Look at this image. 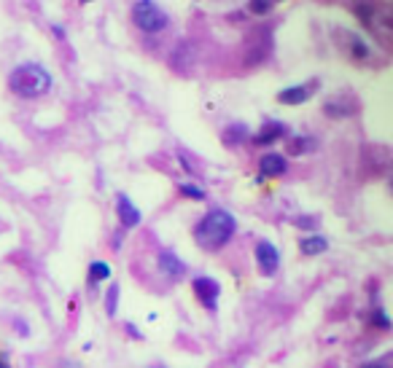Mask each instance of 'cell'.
<instances>
[{
    "instance_id": "6da1fadb",
    "label": "cell",
    "mask_w": 393,
    "mask_h": 368,
    "mask_svg": "<svg viewBox=\"0 0 393 368\" xmlns=\"http://www.w3.org/2000/svg\"><path fill=\"white\" fill-rule=\"evenodd\" d=\"M234 231H237V220H234V215H232L229 210L216 207V210H210V213L202 215V220L194 226V240L202 250L216 253V250H221V247L229 245L232 237H234Z\"/></svg>"
},
{
    "instance_id": "7a4b0ae2",
    "label": "cell",
    "mask_w": 393,
    "mask_h": 368,
    "mask_svg": "<svg viewBox=\"0 0 393 368\" xmlns=\"http://www.w3.org/2000/svg\"><path fill=\"white\" fill-rule=\"evenodd\" d=\"M52 87H54L52 73L38 62H22L8 76V89L22 100H41L52 92Z\"/></svg>"
},
{
    "instance_id": "3957f363",
    "label": "cell",
    "mask_w": 393,
    "mask_h": 368,
    "mask_svg": "<svg viewBox=\"0 0 393 368\" xmlns=\"http://www.w3.org/2000/svg\"><path fill=\"white\" fill-rule=\"evenodd\" d=\"M132 25L143 35H159L170 27V14L157 0H135L130 8Z\"/></svg>"
},
{
    "instance_id": "277c9868",
    "label": "cell",
    "mask_w": 393,
    "mask_h": 368,
    "mask_svg": "<svg viewBox=\"0 0 393 368\" xmlns=\"http://www.w3.org/2000/svg\"><path fill=\"white\" fill-rule=\"evenodd\" d=\"M192 288H194V296L199 299V304L207 309V312H216L218 296H221V285L213 277H196L194 282H192Z\"/></svg>"
},
{
    "instance_id": "5b68a950",
    "label": "cell",
    "mask_w": 393,
    "mask_h": 368,
    "mask_svg": "<svg viewBox=\"0 0 393 368\" xmlns=\"http://www.w3.org/2000/svg\"><path fill=\"white\" fill-rule=\"evenodd\" d=\"M256 266H259V272L264 277H272L280 269V253H278V247L272 245V242L262 240L256 245Z\"/></svg>"
},
{
    "instance_id": "8992f818",
    "label": "cell",
    "mask_w": 393,
    "mask_h": 368,
    "mask_svg": "<svg viewBox=\"0 0 393 368\" xmlns=\"http://www.w3.org/2000/svg\"><path fill=\"white\" fill-rule=\"evenodd\" d=\"M315 89H318V81L296 84V87H289V89L278 92V102H283V105H302V102H307L315 94Z\"/></svg>"
},
{
    "instance_id": "52a82bcc",
    "label": "cell",
    "mask_w": 393,
    "mask_h": 368,
    "mask_svg": "<svg viewBox=\"0 0 393 368\" xmlns=\"http://www.w3.org/2000/svg\"><path fill=\"white\" fill-rule=\"evenodd\" d=\"M116 218L122 223V229H135L140 223V210L130 202L127 194H119L116 196Z\"/></svg>"
},
{
    "instance_id": "ba28073f",
    "label": "cell",
    "mask_w": 393,
    "mask_h": 368,
    "mask_svg": "<svg viewBox=\"0 0 393 368\" xmlns=\"http://www.w3.org/2000/svg\"><path fill=\"white\" fill-rule=\"evenodd\" d=\"M286 170H289V161L283 154H264L259 161L262 178H280V175H286Z\"/></svg>"
},
{
    "instance_id": "9c48e42d",
    "label": "cell",
    "mask_w": 393,
    "mask_h": 368,
    "mask_svg": "<svg viewBox=\"0 0 393 368\" xmlns=\"http://www.w3.org/2000/svg\"><path fill=\"white\" fill-rule=\"evenodd\" d=\"M286 135H289V126H286V124L267 122L262 129H259V132L251 137V140H254L256 146H272L275 140H280V137H286Z\"/></svg>"
},
{
    "instance_id": "30bf717a",
    "label": "cell",
    "mask_w": 393,
    "mask_h": 368,
    "mask_svg": "<svg viewBox=\"0 0 393 368\" xmlns=\"http://www.w3.org/2000/svg\"><path fill=\"white\" fill-rule=\"evenodd\" d=\"M339 35H342V38H345V43H348V54H350V60L366 62L369 57H372V46H369L363 38H359L356 32L339 30Z\"/></svg>"
},
{
    "instance_id": "8fae6325",
    "label": "cell",
    "mask_w": 393,
    "mask_h": 368,
    "mask_svg": "<svg viewBox=\"0 0 393 368\" xmlns=\"http://www.w3.org/2000/svg\"><path fill=\"white\" fill-rule=\"evenodd\" d=\"M159 269H162V275L170 277V279H181V277L186 275V264H183L175 253H170V250H162V253H159Z\"/></svg>"
},
{
    "instance_id": "7c38bea8",
    "label": "cell",
    "mask_w": 393,
    "mask_h": 368,
    "mask_svg": "<svg viewBox=\"0 0 393 368\" xmlns=\"http://www.w3.org/2000/svg\"><path fill=\"white\" fill-rule=\"evenodd\" d=\"M299 250H302L304 255H321V253L328 250V240L321 237V234H307V237L299 240Z\"/></svg>"
},
{
    "instance_id": "4fadbf2b",
    "label": "cell",
    "mask_w": 393,
    "mask_h": 368,
    "mask_svg": "<svg viewBox=\"0 0 393 368\" xmlns=\"http://www.w3.org/2000/svg\"><path fill=\"white\" fill-rule=\"evenodd\" d=\"M324 113L331 116V119H345V116L353 113V105H350L348 97H334V100H328L326 105H324Z\"/></svg>"
},
{
    "instance_id": "5bb4252c",
    "label": "cell",
    "mask_w": 393,
    "mask_h": 368,
    "mask_svg": "<svg viewBox=\"0 0 393 368\" xmlns=\"http://www.w3.org/2000/svg\"><path fill=\"white\" fill-rule=\"evenodd\" d=\"M248 137H251V132H248L245 124H229V126L224 129V143H227V146H240V143H245Z\"/></svg>"
},
{
    "instance_id": "9a60e30c",
    "label": "cell",
    "mask_w": 393,
    "mask_h": 368,
    "mask_svg": "<svg viewBox=\"0 0 393 368\" xmlns=\"http://www.w3.org/2000/svg\"><path fill=\"white\" fill-rule=\"evenodd\" d=\"M315 146H318V143H315L313 137H291L286 148H289L291 156H302V154H307V151H315Z\"/></svg>"
},
{
    "instance_id": "2e32d148",
    "label": "cell",
    "mask_w": 393,
    "mask_h": 368,
    "mask_svg": "<svg viewBox=\"0 0 393 368\" xmlns=\"http://www.w3.org/2000/svg\"><path fill=\"white\" fill-rule=\"evenodd\" d=\"M111 277V266L105 261H92L89 264V285H98V282H105Z\"/></svg>"
},
{
    "instance_id": "e0dca14e",
    "label": "cell",
    "mask_w": 393,
    "mask_h": 368,
    "mask_svg": "<svg viewBox=\"0 0 393 368\" xmlns=\"http://www.w3.org/2000/svg\"><path fill=\"white\" fill-rule=\"evenodd\" d=\"M275 8V0H248V11L256 16H267Z\"/></svg>"
},
{
    "instance_id": "ac0fdd59",
    "label": "cell",
    "mask_w": 393,
    "mask_h": 368,
    "mask_svg": "<svg viewBox=\"0 0 393 368\" xmlns=\"http://www.w3.org/2000/svg\"><path fill=\"white\" fill-rule=\"evenodd\" d=\"M178 191L186 196V199H194V202H202L207 194H205V188H199V185H192V183H181L178 185Z\"/></svg>"
},
{
    "instance_id": "d6986e66",
    "label": "cell",
    "mask_w": 393,
    "mask_h": 368,
    "mask_svg": "<svg viewBox=\"0 0 393 368\" xmlns=\"http://www.w3.org/2000/svg\"><path fill=\"white\" fill-rule=\"evenodd\" d=\"M372 325H377V328L388 331V328H391V320H388V314H385L383 309H377V312L372 314Z\"/></svg>"
},
{
    "instance_id": "ffe728a7",
    "label": "cell",
    "mask_w": 393,
    "mask_h": 368,
    "mask_svg": "<svg viewBox=\"0 0 393 368\" xmlns=\"http://www.w3.org/2000/svg\"><path fill=\"white\" fill-rule=\"evenodd\" d=\"M116 299H119V285L108 290V314H116Z\"/></svg>"
},
{
    "instance_id": "44dd1931",
    "label": "cell",
    "mask_w": 393,
    "mask_h": 368,
    "mask_svg": "<svg viewBox=\"0 0 393 368\" xmlns=\"http://www.w3.org/2000/svg\"><path fill=\"white\" fill-rule=\"evenodd\" d=\"M361 368H388V360H372V363H363Z\"/></svg>"
},
{
    "instance_id": "7402d4cb",
    "label": "cell",
    "mask_w": 393,
    "mask_h": 368,
    "mask_svg": "<svg viewBox=\"0 0 393 368\" xmlns=\"http://www.w3.org/2000/svg\"><path fill=\"white\" fill-rule=\"evenodd\" d=\"M54 35H57V38H65V32H63V27H60V25H54Z\"/></svg>"
},
{
    "instance_id": "603a6c76",
    "label": "cell",
    "mask_w": 393,
    "mask_h": 368,
    "mask_svg": "<svg viewBox=\"0 0 393 368\" xmlns=\"http://www.w3.org/2000/svg\"><path fill=\"white\" fill-rule=\"evenodd\" d=\"M0 368H8V363H5V360H3V358H0Z\"/></svg>"
},
{
    "instance_id": "cb8c5ba5",
    "label": "cell",
    "mask_w": 393,
    "mask_h": 368,
    "mask_svg": "<svg viewBox=\"0 0 393 368\" xmlns=\"http://www.w3.org/2000/svg\"><path fill=\"white\" fill-rule=\"evenodd\" d=\"M81 3H89V0H81Z\"/></svg>"
}]
</instances>
